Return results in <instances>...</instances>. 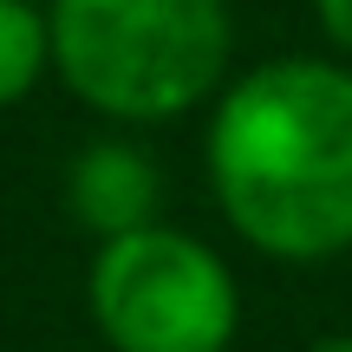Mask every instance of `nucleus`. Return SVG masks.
Masks as SVG:
<instances>
[{
    "instance_id": "obj_1",
    "label": "nucleus",
    "mask_w": 352,
    "mask_h": 352,
    "mask_svg": "<svg viewBox=\"0 0 352 352\" xmlns=\"http://www.w3.org/2000/svg\"><path fill=\"white\" fill-rule=\"evenodd\" d=\"M209 183L248 248L327 261L352 248V65L267 59L215 98Z\"/></svg>"
},
{
    "instance_id": "obj_2",
    "label": "nucleus",
    "mask_w": 352,
    "mask_h": 352,
    "mask_svg": "<svg viewBox=\"0 0 352 352\" xmlns=\"http://www.w3.org/2000/svg\"><path fill=\"white\" fill-rule=\"evenodd\" d=\"M52 72L118 124H164L228 72V0H52Z\"/></svg>"
},
{
    "instance_id": "obj_3",
    "label": "nucleus",
    "mask_w": 352,
    "mask_h": 352,
    "mask_svg": "<svg viewBox=\"0 0 352 352\" xmlns=\"http://www.w3.org/2000/svg\"><path fill=\"white\" fill-rule=\"evenodd\" d=\"M85 300L111 352H228L241 320L235 274L215 248L164 222L98 241Z\"/></svg>"
},
{
    "instance_id": "obj_4",
    "label": "nucleus",
    "mask_w": 352,
    "mask_h": 352,
    "mask_svg": "<svg viewBox=\"0 0 352 352\" xmlns=\"http://www.w3.org/2000/svg\"><path fill=\"white\" fill-rule=\"evenodd\" d=\"M65 202H72V215L98 241H111V235H131V228L157 222L164 176H157L151 151H138L124 138H104V144H85L78 151L72 176H65Z\"/></svg>"
},
{
    "instance_id": "obj_5",
    "label": "nucleus",
    "mask_w": 352,
    "mask_h": 352,
    "mask_svg": "<svg viewBox=\"0 0 352 352\" xmlns=\"http://www.w3.org/2000/svg\"><path fill=\"white\" fill-rule=\"evenodd\" d=\"M52 72V26L33 0H0V111Z\"/></svg>"
},
{
    "instance_id": "obj_6",
    "label": "nucleus",
    "mask_w": 352,
    "mask_h": 352,
    "mask_svg": "<svg viewBox=\"0 0 352 352\" xmlns=\"http://www.w3.org/2000/svg\"><path fill=\"white\" fill-rule=\"evenodd\" d=\"M314 13H320V26H327V39L352 59V0H314Z\"/></svg>"
},
{
    "instance_id": "obj_7",
    "label": "nucleus",
    "mask_w": 352,
    "mask_h": 352,
    "mask_svg": "<svg viewBox=\"0 0 352 352\" xmlns=\"http://www.w3.org/2000/svg\"><path fill=\"white\" fill-rule=\"evenodd\" d=\"M307 352H352V333H340V340H320V346H307Z\"/></svg>"
}]
</instances>
